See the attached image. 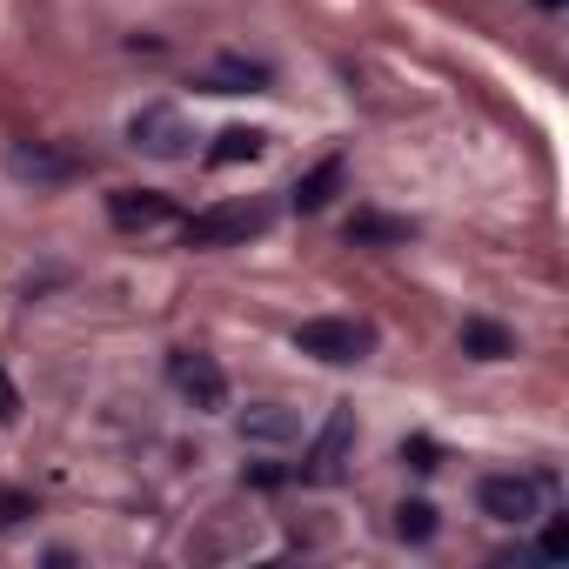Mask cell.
<instances>
[{"label":"cell","mask_w":569,"mask_h":569,"mask_svg":"<svg viewBox=\"0 0 569 569\" xmlns=\"http://www.w3.org/2000/svg\"><path fill=\"white\" fill-rule=\"evenodd\" d=\"M462 356H476V362H502V356H516V336L496 329V322H482V316H469V322H462Z\"/></svg>","instance_id":"obj_12"},{"label":"cell","mask_w":569,"mask_h":569,"mask_svg":"<svg viewBox=\"0 0 569 569\" xmlns=\"http://www.w3.org/2000/svg\"><path fill=\"white\" fill-rule=\"evenodd\" d=\"M349 456H356V409L349 402H336L329 409V422H322V436L309 442V456L296 462V476L302 482H316V489H329V482H342L349 476Z\"/></svg>","instance_id":"obj_3"},{"label":"cell","mask_w":569,"mask_h":569,"mask_svg":"<svg viewBox=\"0 0 569 569\" xmlns=\"http://www.w3.org/2000/svg\"><path fill=\"white\" fill-rule=\"evenodd\" d=\"M8 168H14L21 181H34V188H61V181L81 174V161H74L68 148H48V141H14V148H8Z\"/></svg>","instance_id":"obj_9"},{"label":"cell","mask_w":569,"mask_h":569,"mask_svg":"<svg viewBox=\"0 0 569 569\" xmlns=\"http://www.w3.org/2000/svg\"><path fill=\"white\" fill-rule=\"evenodd\" d=\"M349 241H356V248H402V241H416V221H409V214H376V208H362V214L349 221Z\"/></svg>","instance_id":"obj_11"},{"label":"cell","mask_w":569,"mask_h":569,"mask_svg":"<svg viewBox=\"0 0 569 569\" xmlns=\"http://www.w3.org/2000/svg\"><path fill=\"white\" fill-rule=\"evenodd\" d=\"M542 8H562V0H542Z\"/></svg>","instance_id":"obj_20"},{"label":"cell","mask_w":569,"mask_h":569,"mask_svg":"<svg viewBox=\"0 0 569 569\" xmlns=\"http://www.w3.org/2000/svg\"><path fill=\"white\" fill-rule=\"evenodd\" d=\"M536 556H542V562H569V516H549V522H542Z\"/></svg>","instance_id":"obj_16"},{"label":"cell","mask_w":569,"mask_h":569,"mask_svg":"<svg viewBox=\"0 0 569 569\" xmlns=\"http://www.w3.org/2000/svg\"><path fill=\"white\" fill-rule=\"evenodd\" d=\"M476 502H482V516H496V522H536L542 516V502H549V476H522V469H502V476H482L476 482Z\"/></svg>","instance_id":"obj_4"},{"label":"cell","mask_w":569,"mask_h":569,"mask_svg":"<svg viewBox=\"0 0 569 569\" xmlns=\"http://www.w3.org/2000/svg\"><path fill=\"white\" fill-rule=\"evenodd\" d=\"M21 516H34V502H28V496H14V489H8V496H0V529H14V522H21Z\"/></svg>","instance_id":"obj_17"},{"label":"cell","mask_w":569,"mask_h":569,"mask_svg":"<svg viewBox=\"0 0 569 569\" xmlns=\"http://www.w3.org/2000/svg\"><path fill=\"white\" fill-rule=\"evenodd\" d=\"M14 416H21V396H14L8 376H0V422H14Z\"/></svg>","instance_id":"obj_19"},{"label":"cell","mask_w":569,"mask_h":569,"mask_svg":"<svg viewBox=\"0 0 569 569\" xmlns=\"http://www.w3.org/2000/svg\"><path fill=\"white\" fill-rule=\"evenodd\" d=\"M402 456H409V469H436V442H429V436L402 442Z\"/></svg>","instance_id":"obj_18"},{"label":"cell","mask_w":569,"mask_h":569,"mask_svg":"<svg viewBox=\"0 0 569 569\" xmlns=\"http://www.w3.org/2000/svg\"><path fill=\"white\" fill-rule=\"evenodd\" d=\"M296 349L316 362H369L376 356V322L362 316H316L296 329Z\"/></svg>","instance_id":"obj_2"},{"label":"cell","mask_w":569,"mask_h":569,"mask_svg":"<svg viewBox=\"0 0 569 569\" xmlns=\"http://www.w3.org/2000/svg\"><path fill=\"white\" fill-rule=\"evenodd\" d=\"M342 174H349V161H342V154H329L322 168H309V174L296 181V194H289V201H296V214H322V208L336 201V188H342Z\"/></svg>","instance_id":"obj_10"},{"label":"cell","mask_w":569,"mask_h":569,"mask_svg":"<svg viewBox=\"0 0 569 569\" xmlns=\"http://www.w3.org/2000/svg\"><path fill=\"white\" fill-rule=\"evenodd\" d=\"M261 148H268V134H261V128H221V134H214V148H208V161H214V168H234V161H254Z\"/></svg>","instance_id":"obj_14"},{"label":"cell","mask_w":569,"mask_h":569,"mask_svg":"<svg viewBox=\"0 0 569 569\" xmlns=\"http://www.w3.org/2000/svg\"><path fill=\"white\" fill-rule=\"evenodd\" d=\"M396 536H402V542H429V536H436V502H422V496L402 502V509H396Z\"/></svg>","instance_id":"obj_15"},{"label":"cell","mask_w":569,"mask_h":569,"mask_svg":"<svg viewBox=\"0 0 569 569\" xmlns=\"http://www.w3.org/2000/svg\"><path fill=\"white\" fill-rule=\"evenodd\" d=\"M268 221H274V208L268 201H214V208H201V214H188L181 221V248H234V241H254V234H268Z\"/></svg>","instance_id":"obj_1"},{"label":"cell","mask_w":569,"mask_h":569,"mask_svg":"<svg viewBox=\"0 0 569 569\" xmlns=\"http://www.w3.org/2000/svg\"><path fill=\"white\" fill-rule=\"evenodd\" d=\"M128 141H134L141 154H154V161H188V154H194V128H188V114L168 108V101L134 108V114H128Z\"/></svg>","instance_id":"obj_5"},{"label":"cell","mask_w":569,"mask_h":569,"mask_svg":"<svg viewBox=\"0 0 569 569\" xmlns=\"http://www.w3.org/2000/svg\"><path fill=\"white\" fill-rule=\"evenodd\" d=\"M234 436L254 442V449H289V442H302V416L281 409V402H248L234 416Z\"/></svg>","instance_id":"obj_8"},{"label":"cell","mask_w":569,"mask_h":569,"mask_svg":"<svg viewBox=\"0 0 569 569\" xmlns=\"http://www.w3.org/2000/svg\"><path fill=\"white\" fill-rule=\"evenodd\" d=\"M208 88L214 94H254V88H268V68L261 61H214V74H208Z\"/></svg>","instance_id":"obj_13"},{"label":"cell","mask_w":569,"mask_h":569,"mask_svg":"<svg viewBox=\"0 0 569 569\" xmlns=\"http://www.w3.org/2000/svg\"><path fill=\"white\" fill-rule=\"evenodd\" d=\"M168 382H174L201 416L228 409V376H221V362H214V356H201V349H174V356H168Z\"/></svg>","instance_id":"obj_6"},{"label":"cell","mask_w":569,"mask_h":569,"mask_svg":"<svg viewBox=\"0 0 569 569\" xmlns=\"http://www.w3.org/2000/svg\"><path fill=\"white\" fill-rule=\"evenodd\" d=\"M108 221H114L121 234H154V228L174 221V201H168L161 188H114V194H108Z\"/></svg>","instance_id":"obj_7"}]
</instances>
